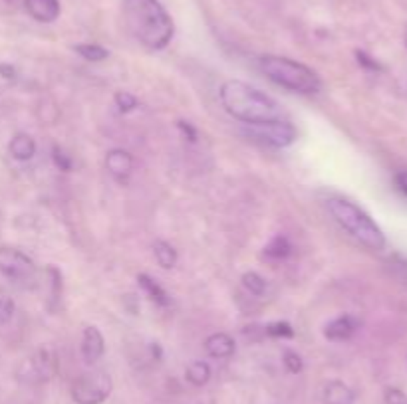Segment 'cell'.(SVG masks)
Listing matches in <instances>:
<instances>
[{
  "label": "cell",
  "mask_w": 407,
  "mask_h": 404,
  "mask_svg": "<svg viewBox=\"0 0 407 404\" xmlns=\"http://www.w3.org/2000/svg\"><path fill=\"white\" fill-rule=\"evenodd\" d=\"M406 46H407V28H406Z\"/></svg>",
  "instance_id": "32"
},
{
  "label": "cell",
  "mask_w": 407,
  "mask_h": 404,
  "mask_svg": "<svg viewBox=\"0 0 407 404\" xmlns=\"http://www.w3.org/2000/svg\"><path fill=\"white\" fill-rule=\"evenodd\" d=\"M384 398L385 404H407V394L399 389H387Z\"/></svg>",
  "instance_id": "26"
},
{
  "label": "cell",
  "mask_w": 407,
  "mask_h": 404,
  "mask_svg": "<svg viewBox=\"0 0 407 404\" xmlns=\"http://www.w3.org/2000/svg\"><path fill=\"white\" fill-rule=\"evenodd\" d=\"M113 101H115V105H118V110L121 113H130L137 107V98L130 93V91H118L115 96H113Z\"/></svg>",
  "instance_id": "22"
},
{
  "label": "cell",
  "mask_w": 407,
  "mask_h": 404,
  "mask_svg": "<svg viewBox=\"0 0 407 404\" xmlns=\"http://www.w3.org/2000/svg\"><path fill=\"white\" fill-rule=\"evenodd\" d=\"M177 127H179V131L183 133V137H185V139H189L191 143L197 141V131L189 125L187 121H177Z\"/></svg>",
  "instance_id": "27"
},
{
  "label": "cell",
  "mask_w": 407,
  "mask_h": 404,
  "mask_svg": "<svg viewBox=\"0 0 407 404\" xmlns=\"http://www.w3.org/2000/svg\"><path fill=\"white\" fill-rule=\"evenodd\" d=\"M290 252H292V246H290L287 236H282V234L275 236L273 240L264 246V256L270 258V260H287L288 256H290Z\"/></svg>",
  "instance_id": "16"
},
{
  "label": "cell",
  "mask_w": 407,
  "mask_h": 404,
  "mask_svg": "<svg viewBox=\"0 0 407 404\" xmlns=\"http://www.w3.org/2000/svg\"><path fill=\"white\" fill-rule=\"evenodd\" d=\"M76 52L88 62H101L110 56V52L99 44H80L76 46Z\"/></svg>",
  "instance_id": "19"
},
{
  "label": "cell",
  "mask_w": 407,
  "mask_h": 404,
  "mask_svg": "<svg viewBox=\"0 0 407 404\" xmlns=\"http://www.w3.org/2000/svg\"><path fill=\"white\" fill-rule=\"evenodd\" d=\"M356 329H358V321L353 317L342 315L324 327V337L328 341H348L356 333Z\"/></svg>",
  "instance_id": "11"
},
{
  "label": "cell",
  "mask_w": 407,
  "mask_h": 404,
  "mask_svg": "<svg viewBox=\"0 0 407 404\" xmlns=\"http://www.w3.org/2000/svg\"><path fill=\"white\" fill-rule=\"evenodd\" d=\"M28 14L38 22L50 24L60 16V2L58 0H24Z\"/></svg>",
  "instance_id": "10"
},
{
  "label": "cell",
  "mask_w": 407,
  "mask_h": 404,
  "mask_svg": "<svg viewBox=\"0 0 407 404\" xmlns=\"http://www.w3.org/2000/svg\"><path fill=\"white\" fill-rule=\"evenodd\" d=\"M356 393L342 381H332L324 386L322 403L324 404H353Z\"/></svg>",
  "instance_id": "12"
},
{
  "label": "cell",
  "mask_w": 407,
  "mask_h": 404,
  "mask_svg": "<svg viewBox=\"0 0 407 404\" xmlns=\"http://www.w3.org/2000/svg\"><path fill=\"white\" fill-rule=\"evenodd\" d=\"M0 74H2V77H6V79H14V76H16V70H14L12 66L2 64V66H0Z\"/></svg>",
  "instance_id": "30"
},
{
  "label": "cell",
  "mask_w": 407,
  "mask_h": 404,
  "mask_svg": "<svg viewBox=\"0 0 407 404\" xmlns=\"http://www.w3.org/2000/svg\"><path fill=\"white\" fill-rule=\"evenodd\" d=\"M242 285H244L246 292H251L253 295H264V292H266V282L256 272L244 273L242 275Z\"/></svg>",
  "instance_id": "20"
},
{
  "label": "cell",
  "mask_w": 407,
  "mask_h": 404,
  "mask_svg": "<svg viewBox=\"0 0 407 404\" xmlns=\"http://www.w3.org/2000/svg\"><path fill=\"white\" fill-rule=\"evenodd\" d=\"M8 151L16 159V161H30L34 155H36V143L30 135L26 133H18L12 137L11 145H8Z\"/></svg>",
  "instance_id": "14"
},
{
  "label": "cell",
  "mask_w": 407,
  "mask_h": 404,
  "mask_svg": "<svg viewBox=\"0 0 407 404\" xmlns=\"http://www.w3.org/2000/svg\"><path fill=\"white\" fill-rule=\"evenodd\" d=\"M111 377L106 371H92L77 377L72 384V398L76 404H101L111 394Z\"/></svg>",
  "instance_id": "5"
},
{
  "label": "cell",
  "mask_w": 407,
  "mask_h": 404,
  "mask_svg": "<svg viewBox=\"0 0 407 404\" xmlns=\"http://www.w3.org/2000/svg\"><path fill=\"white\" fill-rule=\"evenodd\" d=\"M328 210L332 219L340 224L352 238L360 242L362 246L374 252H382L385 248V236L375 224L368 212H363L358 204H353L346 198H330L328 200Z\"/></svg>",
  "instance_id": "3"
},
{
  "label": "cell",
  "mask_w": 407,
  "mask_h": 404,
  "mask_svg": "<svg viewBox=\"0 0 407 404\" xmlns=\"http://www.w3.org/2000/svg\"><path fill=\"white\" fill-rule=\"evenodd\" d=\"M0 273L6 275L12 282H16V284H23V282L28 284L36 275V266L20 250L0 248Z\"/></svg>",
  "instance_id": "7"
},
{
  "label": "cell",
  "mask_w": 407,
  "mask_h": 404,
  "mask_svg": "<svg viewBox=\"0 0 407 404\" xmlns=\"http://www.w3.org/2000/svg\"><path fill=\"white\" fill-rule=\"evenodd\" d=\"M154 254H155V260H157V263H159L163 270H171V268H175L177 250L171 246V244H169V242H163V240L155 242Z\"/></svg>",
  "instance_id": "17"
},
{
  "label": "cell",
  "mask_w": 407,
  "mask_h": 404,
  "mask_svg": "<svg viewBox=\"0 0 407 404\" xmlns=\"http://www.w3.org/2000/svg\"><path fill=\"white\" fill-rule=\"evenodd\" d=\"M282 363H284V367L288 369V372H292V374H298V372H302V369H304L302 357H300L298 353H294V351H284Z\"/></svg>",
  "instance_id": "23"
},
{
  "label": "cell",
  "mask_w": 407,
  "mask_h": 404,
  "mask_svg": "<svg viewBox=\"0 0 407 404\" xmlns=\"http://www.w3.org/2000/svg\"><path fill=\"white\" fill-rule=\"evenodd\" d=\"M14 315V301L8 295H0V327L6 325Z\"/></svg>",
  "instance_id": "24"
},
{
  "label": "cell",
  "mask_w": 407,
  "mask_h": 404,
  "mask_svg": "<svg viewBox=\"0 0 407 404\" xmlns=\"http://www.w3.org/2000/svg\"><path fill=\"white\" fill-rule=\"evenodd\" d=\"M396 183L397 186H399V190L407 197V171H403V173H399V175L396 176Z\"/></svg>",
  "instance_id": "29"
},
{
  "label": "cell",
  "mask_w": 407,
  "mask_h": 404,
  "mask_svg": "<svg viewBox=\"0 0 407 404\" xmlns=\"http://www.w3.org/2000/svg\"><path fill=\"white\" fill-rule=\"evenodd\" d=\"M356 56H358V62H360L363 67H370V70H380V64H377V62H374V60H372V58H370L368 54H363V52H360V50H358V52H356Z\"/></svg>",
  "instance_id": "28"
},
{
  "label": "cell",
  "mask_w": 407,
  "mask_h": 404,
  "mask_svg": "<svg viewBox=\"0 0 407 404\" xmlns=\"http://www.w3.org/2000/svg\"><path fill=\"white\" fill-rule=\"evenodd\" d=\"M258 64L264 76L280 88L296 91V93H316L320 89L316 72H312L308 66L300 62L280 58V56H263Z\"/></svg>",
  "instance_id": "4"
},
{
  "label": "cell",
  "mask_w": 407,
  "mask_h": 404,
  "mask_svg": "<svg viewBox=\"0 0 407 404\" xmlns=\"http://www.w3.org/2000/svg\"><path fill=\"white\" fill-rule=\"evenodd\" d=\"M246 135L254 141L282 149L296 141V127L284 119L266 121V123H254L246 127Z\"/></svg>",
  "instance_id": "6"
},
{
  "label": "cell",
  "mask_w": 407,
  "mask_h": 404,
  "mask_svg": "<svg viewBox=\"0 0 407 404\" xmlns=\"http://www.w3.org/2000/svg\"><path fill=\"white\" fill-rule=\"evenodd\" d=\"M266 335L268 337H282V339H290L294 337V329L290 323L287 321H275V323H270V325H266Z\"/></svg>",
  "instance_id": "21"
},
{
  "label": "cell",
  "mask_w": 407,
  "mask_h": 404,
  "mask_svg": "<svg viewBox=\"0 0 407 404\" xmlns=\"http://www.w3.org/2000/svg\"><path fill=\"white\" fill-rule=\"evenodd\" d=\"M82 359L86 365H94L101 359L104 351H106V343L99 333L98 327H86L84 335H82Z\"/></svg>",
  "instance_id": "9"
},
{
  "label": "cell",
  "mask_w": 407,
  "mask_h": 404,
  "mask_svg": "<svg viewBox=\"0 0 407 404\" xmlns=\"http://www.w3.org/2000/svg\"><path fill=\"white\" fill-rule=\"evenodd\" d=\"M151 353H154L157 359H161V347H159L157 343H154V345H151Z\"/></svg>",
  "instance_id": "31"
},
{
  "label": "cell",
  "mask_w": 407,
  "mask_h": 404,
  "mask_svg": "<svg viewBox=\"0 0 407 404\" xmlns=\"http://www.w3.org/2000/svg\"><path fill=\"white\" fill-rule=\"evenodd\" d=\"M137 284H139V287L144 289L145 294L149 295L151 301L159 304V306H167V304H169V297H167L165 289L157 284V282H154L147 273H139V275H137Z\"/></svg>",
  "instance_id": "15"
},
{
  "label": "cell",
  "mask_w": 407,
  "mask_h": 404,
  "mask_svg": "<svg viewBox=\"0 0 407 404\" xmlns=\"http://www.w3.org/2000/svg\"><path fill=\"white\" fill-rule=\"evenodd\" d=\"M205 351L213 359H227L234 353V341L227 333H213L205 341Z\"/></svg>",
  "instance_id": "13"
},
{
  "label": "cell",
  "mask_w": 407,
  "mask_h": 404,
  "mask_svg": "<svg viewBox=\"0 0 407 404\" xmlns=\"http://www.w3.org/2000/svg\"><path fill=\"white\" fill-rule=\"evenodd\" d=\"M219 99L231 117L246 125L282 119L278 101L241 79H227L219 89Z\"/></svg>",
  "instance_id": "2"
},
{
  "label": "cell",
  "mask_w": 407,
  "mask_h": 404,
  "mask_svg": "<svg viewBox=\"0 0 407 404\" xmlns=\"http://www.w3.org/2000/svg\"><path fill=\"white\" fill-rule=\"evenodd\" d=\"M185 379H187L193 386H203L207 384L211 379V367L203 360H193L185 371Z\"/></svg>",
  "instance_id": "18"
},
{
  "label": "cell",
  "mask_w": 407,
  "mask_h": 404,
  "mask_svg": "<svg viewBox=\"0 0 407 404\" xmlns=\"http://www.w3.org/2000/svg\"><path fill=\"white\" fill-rule=\"evenodd\" d=\"M106 169L113 178L125 183L133 171V157L123 149H111L110 153L106 155Z\"/></svg>",
  "instance_id": "8"
},
{
  "label": "cell",
  "mask_w": 407,
  "mask_h": 404,
  "mask_svg": "<svg viewBox=\"0 0 407 404\" xmlns=\"http://www.w3.org/2000/svg\"><path fill=\"white\" fill-rule=\"evenodd\" d=\"M123 18L133 38L149 50H163L175 34V24L159 0H123Z\"/></svg>",
  "instance_id": "1"
},
{
  "label": "cell",
  "mask_w": 407,
  "mask_h": 404,
  "mask_svg": "<svg viewBox=\"0 0 407 404\" xmlns=\"http://www.w3.org/2000/svg\"><path fill=\"white\" fill-rule=\"evenodd\" d=\"M52 159H54V164L60 169V171H72V161H70V157H68L60 147H54L52 149Z\"/></svg>",
  "instance_id": "25"
}]
</instances>
